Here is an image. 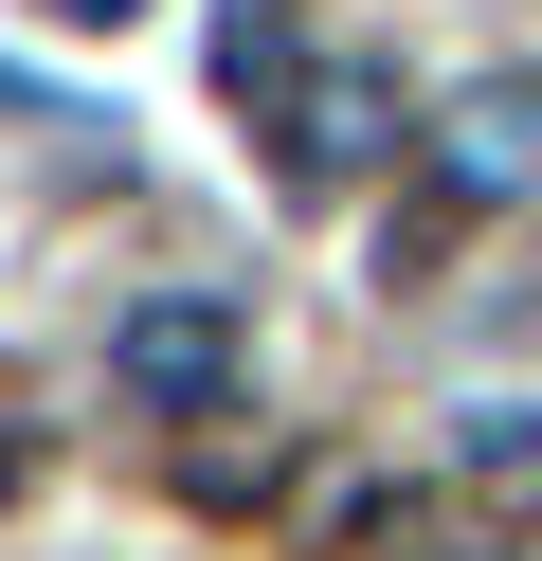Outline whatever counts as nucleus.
Segmentation results:
<instances>
[{
  "instance_id": "f03ea898",
  "label": "nucleus",
  "mask_w": 542,
  "mask_h": 561,
  "mask_svg": "<svg viewBox=\"0 0 542 561\" xmlns=\"http://www.w3.org/2000/svg\"><path fill=\"white\" fill-rule=\"evenodd\" d=\"M272 127H289V163H308V182H361V163H397V91L361 73V55H308V73L272 91Z\"/></svg>"
},
{
  "instance_id": "39448f33",
  "label": "nucleus",
  "mask_w": 542,
  "mask_h": 561,
  "mask_svg": "<svg viewBox=\"0 0 542 561\" xmlns=\"http://www.w3.org/2000/svg\"><path fill=\"white\" fill-rule=\"evenodd\" d=\"M36 19H72V37H127V19H145V0H36Z\"/></svg>"
},
{
  "instance_id": "20e7f679",
  "label": "nucleus",
  "mask_w": 542,
  "mask_h": 561,
  "mask_svg": "<svg viewBox=\"0 0 542 561\" xmlns=\"http://www.w3.org/2000/svg\"><path fill=\"white\" fill-rule=\"evenodd\" d=\"M470 471H488V489H506V471H542V416H524V399H488V416H470Z\"/></svg>"
},
{
  "instance_id": "f257e3e1",
  "label": "nucleus",
  "mask_w": 542,
  "mask_h": 561,
  "mask_svg": "<svg viewBox=\"0 0 542 561\" xmlns=\"http://www.w3.org/2000/svg\"><path fill=\"white\" fill-rule=\"evenodd\" d=\"M108 380H127L145 416H217L253 380V327H235V290H145L127 327H108Z\"/></svg>"
},
{
  "instance_id": "7ed1b4c3",
  "label": "nucleus",
  "mask_w": 542,
  "mask_h": 561,
  "mask_svg": "<svg viewBox=\"0 0 542 561\" xmlns=\"http://www.w3.org/2000/svg\"><path fill=\"white\" fill-rule=\"evenodd\" d=\"M434 182L452 199H524L542 182V73H470L452 110H434Z\"/></svg>"
}]
</instances>
